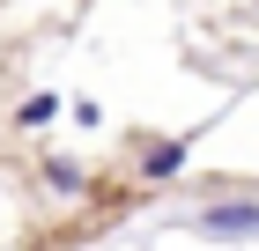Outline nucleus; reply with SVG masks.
I'll return each mask as SVG.
<instances>
[{
    "mask_svg": "<svg viewBox=\"0 0 259 251\" xmlns=\"http://www.w3.org/2000/svg\"><path fill=\"white\" fill-rule=\"evenodd\" d=\"M193 236H207V244H252L259 236V199H215V207H200Z\"/></svg>",
    "mask_w": 259,
    "mask_h": 251,
    "instance_id": "f257e3e1",
    "label": "nucleus"
},
{
    "mask_svg": "<svg viewBox=\"0 0 259 251\" xmlns=\"http://www.w3.org/2000/svg\"><path fill=\"white\" fill-rule=\"evenodd\" d=\"M185 170V140H148L141 148V177L148 185H163V177H178Z\"/></svg>",
    "mask_w": 259,
    "mask_h": 251,
    "instance_id": "f03ea898",
    "label": "nucleus"
},
{
    "mask_svg": "<svg viewBox=\"0 0 259 251\" xmlns=\"http://www.w3.org/2000/svg\"><path fill=\"white\" fill-rule=\"evenodd\" d=\"M45 185H52V192H81V163L74 155H52V163H45Z\"/></svg>",
    "mask_w": 259,
    "mask_h": 251,
    "instance_id": "7ed1b4c3",
    "label": "nucleus"
},
{
    "mask_svg": "<svg viewBox=\"0 0 259 251\" xmlns=\"http://www.w3.org/2000/svg\"><path fill=\"white\" fill-rule=\"evenodd\" d=\"M15 118H22V126H52V118H60V96H30Z\"/></svg>",
    "mask_w": 259,
    "mask_h": 251,
    "instance_id": "20e7f679",
    "label": "nucleus"
}]
</instances>
